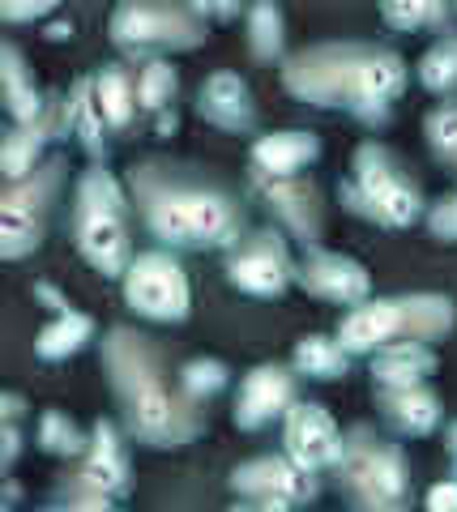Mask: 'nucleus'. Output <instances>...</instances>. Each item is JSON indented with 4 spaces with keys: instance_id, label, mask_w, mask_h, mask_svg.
<instances>
[{
    "instance_id": "nucleus-17",
    "label": "nucleus",
    "mask_w": 457,
    "mask_h": 512,
    "mask_svg": "<svg viewBox=\"0 0 457 512\" xmlns=\"http://www.w3.org/2000/svg\"><path fill=\"white\" fill-rule=\"evenodd\" d=\"M299 402V376L295 367L282 363H257L235 389L231 419L240 431H261L274 419H287V410Z\"/></svg>"
},
{
    "instance_id": "nucleus-31",
    "label": "nucleus",
    "mask_w": 457,
    "mask_h": 512,
    "mask_svg": "<svg viewBox=\"0 0 457 512\" xmlns=\"http://www.w3.org/2000/svg\"><path fill=\"white\" fill-rule=\"evenodd\" d=\"M244 22H248V52L257 60H278L282 43H287V22H282V9L278 5H252L244 13Z\"/></svg>"
},
{
    "instance_id": "nucleus-44",
    "label": "nucleus",
    "mask_w": 457,
    "mask_h": 512,
    "mask_svg": "<svg viewBox=\"0 0 457 512\" xmlns=\"http://www.w3.org/2000/svg\"><path fill=\"white\" fill-rule=\"evenodd\" d=\"M5 512H13V508H5Z\"/></svg>"
},
{
    "instance_id": "nucleus-43",
    "label": "nucleus",
    "mask_w": 457,
    "mask_h": 512,
    "mask_svg": "<svg viewBox=\"0 0 457 512\" xmlns=\"http://www.w3.org/2000/svg\"><path fill=\"white\" fill-rule=\"evenodd\" d=\"M47 35H52V39H73V22H56Z\"/></svg>"
},
{
    "instance_id": "nucleus-6",
    "label": "nucleus",
    "mask_w": 457,
    "mask_h": 512,
    "mask_svg": "<svg viewBox=\"0 0 457 512\" xmlns=\"http://www.w3.org/2000/svg\"><path fill=\"white\" fill-rule=\"evenodd\" d=\"M334 487L351 512H411L415 504V478L402 444L364 423L342 436Z\"/></svg>"
},
{
    "instance_id": "nucleus-2",
    "label": "nucleus",
    "mask_w": 457,
    "mask_h": 512,
    "mask_svg": "<svg viewBox=\"0 0 457 512\" xmlns=\"http://www.w3.org/2000/svg\"><path fill=\"white\" fill-rule=\"evenodd\" d=\"M99 363L120 406L124 436L146 448H188L206 431V410L171 376L163 350L133 325H112L99 342Z\"/></svg>"
},
{
    "instance_id": "nucleus-34",
    "label": "nucleus",
    "mask_w": 457,
    "mask_h": 512,
    "mask_svg": "<svg viewBox=\"0 0 457 512\" xmlns=\"http://www.w3.org/2000/svg\"><path fill=\"white\" fill-rule=\"evenodd\" d=\"M227 380H231V372H227V363H223V359H188V363L180 367L184 393L193 397V402H201V406H206L214 393H223V389H227Z\"/></svg>"
},
{
    "instance_id": "nucleus-20",
    "label": "nucleus",
    "mask_w": 457,
    "mask_h": 512,
    "mask_svg": "<svg viewBox=\"0 0 457 512\" xmlns=\"http://www.w3.org/2000/svg\"><path fill=\"white\" fill-rule=\"evenodd\" d=\"M376 397V410H381V419L398 431V436H432L440 427V397L428 389V384H415V389H372Z\"/></svg>"
},
{
    "instance_id": "nucleus-1",
    "label": "nucleus",
    "mask_w": 457,
    "mask_h": 512,
    "mask_svg": "<svg viewBox=\"0 0 457 512\" xmlns=\"http://www.w3.org/2000/svg\"><path fill=\"white\" fill-rule=\"evenodd\" d=\"M124 188L137 222L167 252H231L244 239V205L197 167L171 158H141L124 175Z\"/></svg>"
},
{
    "instance_id": "nucleus-28",
    "label": "nucleus",
    "mask_w": 457,
    "mask_h": 512,
    "mask_svg": "<svg viewBox=\"0 0 457 512\" xmlns=\"http://www.w3.org/2000/svg\"><path fill=\"white\" fill-rule=\"evenodd\" d=\"M415 77L423 90L440 94V99L457 94V30H440V39L419 56Z\"/></svg>"
},
{
    "instance_id": "nucleus-27",
    "label": "nucleus",
    "mask_w": 457,
    "mask_h": 512,
    "mask_svg": "<svg viewBox=\"0 0 457 512\" xmlns=\"http://www.w3.org/2000/svg\"><path fill=\"white\" fill-rule=\"evenodd\" d=\"M86 342H94V320L86 312H65V316H52L47 325L39 329V338H35V355L47 359V363H60V359H69L77 355Z\"/></svg>"
},
{
    "instance_id": "nucleus-39",
    "label": "nucleus",
    "mask_w": 457,
    "mask_h": 512,
    "mask_svg": "<svg viewBox=\"0 0 457 512\" xmlns=\"http://www.w3.org/2000/svg\"><path fill=\"white\" fill-rule=\"evenodd\" d=\"M35 299H39V303H47V308H52V316H65V312H73L69 295H60L52 282H35Z\"/></svg>"
},
{
    "instance_id": "nucleus-15",
    "label": "nucleus",
    "mask_w": 457,
    "mask_h": 512,
    "mask_svg": "<svg viewBox=\"0 0 457 512\" xmlns=\"http://www.w3.org/2000/svg\"><path fill=\"white\" fill-rule=\"evenodd\" d=\"M282 453L308 474H334L342 457V427L321 402H295L282 419Z\"/></svg>"
},
{
    "instance_id": "nucleus-14",
    "label": "nucleus",
    "mask_w": 457,
    "mask_h": 512,
    "mask_svg": "<svg viewBox=\"0 0 457 512\" xmlns=\"http://www.w3.org/2000/svg\"><path fill=\"white\" fill-rule=\"evenodd\" d=\"M252 188L261 192L265 210H270V218L278 222V227L304 244V252L321 248V239H325V201H321L317 180H308V175L274 180V175L252 171Z\"/></svg>"
},
{
    "instance_id": "nucleus-18",
    "label": "nucleus",
    "mask_w": 457,
    "mask_h": 512,
    "mask_svg": "<svg viewBox=\"0 0 457 512\" xmlns=\"http://www.w3.org/2000/svg\"><path fill=\"white\" fill-rule=\"evenodd\" d=\"M197 116L223 128V133H252L257 128V103H252V90L240 73L218 69L197 90Z\"/></svg>"
},
{
    "instance_id": "nucleus-42",
    "label": "nucleus",
    "mask_w": 457,
    "mask_h": 512,
    "mask_svg": "<svg viewBox=\"0 0 457 512\" xmlns=\"http://www.w3.org/2000/svg\"><path fill=\"white\" fill-rule=\"evenodd\" d=\"M449 461H453V478H457V423H449Z\"/></svg>"
},
{
    "instance_id": "nucleus-12",
    "label": "nucleus",
    "mask_w": 457,
    "mask_h": 512,
    "mask_svg": "<svg viewBox=\"0 0 457 512\" xmlns=\"http://www.w3.org/2000/svg\"><path fill=\"white\" fill-rule=\"evenodd\" d=\"M56 495H94V500H120V495H129L124 427H116L112 419L94 423L90 427V448L82 453V466L56 487Z\"/></svg>"
},
{
    "instance_id": "nucleus-25",
    "label": "nucleus",
    "mask_w": 457,
    "mask_h": 512,
    "mask_svg": "<svg viewBox=\"0 0 457 512\" xmlns=\"http://www.w3.org/2000/svg\"><path fill=\"white\" fill-rule=\"evenodd\" d=\"M94 77V99H99V111L107 128H129L137 116V73L124 69V64H99L90 73Z\"/></svg>"
},
{
    "instance_id": "nucleus-16",
    "label": "nucleus",
    "mask_w": 457,
    "mask_h": 512,
    "mask_svg": "<svg viewBox=\"0 0 457 512\" xmlns=\"http://www.w3.org/2000/svg\"><path fill=\"white\" fill-rule=\"evenodd\" d=\"M295 286L308 291L321 303H338V308H359L372 299V274L355 256L346 252H329V248H312L304 252V261L295 265Z\"/></svg>"
},
{
    "instance_id": "nucleus-22",
    "label": "nucleus",
    "mask_w": 457,
    "mask_h": 512,
    "mask_svg": "<svg viewBox=\"0 0 457 512\" xmlns=\"http://www.w3.org/2000/svg\"><path fill=\"white\" fill-rule=\"evenodd\" d=\"M60 133H69L77 146H82L94 163L107 158V120L94 99V77H77L73 90L60 103Z\"/></svg>"
},
{
    "instance_id": "nucleus-7",
    "label": "nucleus",
    "mask_w": 457,
    "mask_h": 512,
    "mask_svg": "<svg viewBox=\"0 0 457 512\" xmlns=\"http://www.w3.org/2000/svg\"><path fill=\"white\" fill-rule=\"evenodd\" d=\"M338 201L355 218H368L376 227H393V231L411 227V222L428 214L423 188L385 141H359L355 146L351 175L338 184Z\"/></svg>"
},
{
    "instance_id": "nucleus-5",
    "label": "nucleus",
    "mask_w": 457,
    "mask_h": 512,
    "mask_svg": "<svg viewBox=\"0 0 457 512\" xmlns=\"http://www.w3.org/2000/svg\"><path fill=\"white\" fill-rule=\"evenodd\" d=\"M133 201L103 163L86 167L73 188V244L77 256L103 278H124L133 265Z\"/></svg>"
},
{
    "instance_id": "nucleus-36",
    "label": "nucleus",
    "mask_w": 457,
    "mask_h": 512,
    "mask_svg": "<svg viewBox=\"0 0 457 512\" xmlns=\"http://www.w3.org/2000/svg\"><path fill=\"white\" fill-rule=\"evenodd\" d=\"M39 512H120V508H116V500H94V495H56V500Z\"/></svg>"
},
{
    "instance_id": "nucleus-40",
    "label": "nucleus",
    "mask_w": 457,
    "mask_h": 512,
    "mask_svg": "<svg viewBox=\"0 0 457 512\" xmlns=\"http://www.w3.org/2000/svg\"><path fill=\"white\" fill-rule=\"evenodd\" d=\"M227 512H295V508L278 504V500H235Z\"/></svg>"
},
{
    "instance_id": "nucleus-3",
    "label": "nucleus",
    "mask_w": 457,
    "mask_h": 512,
    "mask_svg": "<svg viewBox=\"0 0 457 512\" xmlns=\"http://www.w3.org/2000/svg\"><path fill=\"white\" fill-rule=\"evenodd\" d=\"M406 82H411V69L393 47L359 39L299 47L282 64V86L291 99L321 111H346L359 124H385Z\"/></svg>"
},
{
    "instance_id": "nucleus-23",
    "label": "nucleus",
    "mask_w": 457,
    "mask_h": 512,
    "mask_svg": "<svg viewBox=\"0 0 457 512\" xmlns=\"http://www.w3.org/2000/svg\"><path fill=\"white\" fill-rule=\"evenodd\" d=\"M436 372V350L432 346H389L372 355V389H415V384H428V376Z\"/></svg>"
},
{
    "instance_id": "nucleus-13",
    "label": "nucleus",
    "mask_w": 457,
    "mask_h": 512,
    "mask_svg": "<svg viewBox=\"0 0 457 512\" xmlns=\"http://www.w3.org/2000/svg\"><path fill=\"white\" fill-rule=\"evenodd\" d=\"M227 487H231L235 500H278V504H291V508L312 504L321 491L317 474L295 466L287 453H261V457L240 461V466L227 474Z\"/></svg>"
},
{
    "instance_id": "nucleus-37",
    "label": "nucleus",
    "mask_w": 457,
    "mask_h": 512,
    "mask_svg": "<svg viewBox=\"0 0 457 512\" xmlns=\"http://www.w3.org/2000/svg\"><path fill=\"white\" fill-rule=\"evenodd\" d=\"M423 512H457V478H445V483L428 487V495H423Z\"/></svg>"
},
{
    "instance_id": "nucleus-38",
    "label": "nucleus",
    "mask_w": 457,
    "mask_h": 512,
    "mask_svg": "<svg viewBox=\"0 0 457 512\" xmlns=\"http://www.w3.org/2000/svg\"><path fill=\"white\" fill-rule=\"evenodd\" d=\"M47 13H56V0H35V5H0L5 22H39Z\"/></svg>"
},
{
    "instance_id": "nucleus-29",
    "label": "nucleus",
    "mask_w": 457,
    "mask_h": 512,
    "mask_svg": "<svg viewBox=\"0 0 457 512\" xmlns=\"http://www.w3.org/2000/svg\"><path fill=\"white\" fill-rule=\"evenodd\" d=\"M176 90H180V73L171 69V60L137 64V111H146V116H167Z\"/></svg>"
},
{
    "instance_id": "nucleus-41",
    "label": "nucleus",
    "mask_w": 457,
    "mask_h": 512,
    "mask_svg": "<svg viewBox=\"0 0 457 512\" xmlns=\"http://www.w3.org/2000/svg\"><path fill=\"white\" fill-rule=\"evenodd\" d=\"M18 453H22V431L18 423H5V470L18 461Z\"/></svg>"
},
{
    "instance_id": "nucleus-21",
    "label": "nucleus",
    "mask_w": 457,
    "mask_h": 512,
    "mask_svg": "<svg viewBox=\"0 0 457 512\" xmlns=\"http://www.w3.org/2000/svg\"><path fill=\"white\" fill-rule=\"evenodd\" d=\"M60 133V107H47L35 124H13L5 146H0V175L9 184H22L26 175H35L43 163V146Z\"/></svg>"
},
{
    "instance_id": "nucleus-30",
    "label": "nucleus",
    "mask_w": 457,
    "mask_h": 512,
    "mask_svg": "<svg viewBox=\"0 0 457 512\" xmlns=\"http://www.w3.org/2000/svg\"><path fill=\"white\" fill-rule=\"evenodd\" d=\"M35 444L47 457H82L90 448V436H82V427H77L65 410L47 406L35 423Z\"/></svg>"
},
{
    "instance_id": "nucleus-8",
    "label": "nucleus",
    "mask_w": 457,
    "mask_h": 512,
    "mask_svg": "<svg viewBox=\"0 0 457 512\" xmlns=\"http://www.w3.org/2000/svg\"><path fill=\"white\" fill-rule=\"evenodd\" d=\"M107 35L129 60H167L176 52H193L210 39V22L193 5L171 0H124L112 9Z\"/></svg>"
},
{
    "instance_id": "nucleus-4",
    "label": "nucleus",
    "mask_w": 457,
    "mask_h": 512,
    "mask_svg": "<svg viewBox=\"0 0 457 512\" xmlns=\"http://www.w3.org/2000/svg\"><path fill=\"white\" fill-rule=\"evenodd\" d=\"M457 325V303L436 291H411V295H376L351 308L338 320V346L346 355H376L389 346H432L449 338Z\"/></svg>"
},
{
    "instance_id": "nucleus-19",
    "label": "nucleus",
    "mask_w": 457,
    "mask_h": 512,
    "mask_svg": "<svg viewBox=\"0 0 457 512\" xmlns=\"http://www.w3.org/2000/svg\"><path fill=\"white\" fill-rule=\"evenodd\" d=\"M321 158V137L308 128H278L252 141V171L257 175H274V180H291L304 175Z\"/></svg>"
},
{
    "instance_id": "nucleus-9",
    "label": "nucleus",
    "mask_w": 457,
    "mask_h": 512,
    "mask_svg": "<svg viewBox=\"0 0 457 512\" xmlns=\"http://www.w3.org/2000/svg\"><path fill=\"white\" fill-rule=\"evenodd\" d=\"M60 184H65V163L47 158L35 175L5 188V197H0V256L5 261H22L43 244Z\"/></svg>"
},
{
    "instance_id": "nucleus-32",
    "label": "nucleus",
    "mask_w": 457,
    "mask_h": 512,
    "mask_svg": "<svg viewBox=\"0 0 457 512\" xmlns=\"http://www.w3.org/2000/svg\"><path fill=\"white\" fill-rule=\"evenodd\" d=\"M457 18V9L445 5H385L381 9V22L398 35H415V30H449V22Z\"/></svg>"
},
{
    "instance_id": "nucleus-26",
    "label": "nucleus",
    "mask_w": 457,
    "mask_h": 512,
    "mask_svg": "<svg viewBox=\"0 0 457 512\" xmlns=\"http://www.w3.org/2000/svg\"><path fill=\"white\" fill-rule=\"evenodd\" d=\"M291 367H295V376H308V380H342L351 372V355L338 346V338L304 333L291 350Z\"/></svg>"
},
{
    "instance_id": "nucleus-11",
    "label": "nucleus",
    "mask_w": 457,
    "mask_h": 512,
    "mask_svg": "<svg viewBox=\"0 0 457 512\" xmlns=\"http://www.w3.org/2000/svg\"><path fill=\"white\" fill-rule=\"evenodd\" d=\"M227 282L235 291H244L252 299H278L287 295V286L295 282V261L291 248L274 227L244 235L240 244L227 252Z\"/></svg>"
},
{
    "instance_id": "nucleus-10",
    "label": "nucleus",
    "mask_w": 457,
    "mask_h": 512,
    "mask_svg": "<svg viewBox=\"0 0 457 512\" xmlns=\"http://www.w3.org/2000/svg\"><path fill=\"white\" fill-rule=\"evenodd\" d=\"M120 291L129 312L141 320H159V325H180L193 312V286L180 265L176 252L167 248H146L133 256L129 274L120 278Z\"/></svg>"
},
{
    "instance_id": "nucleus-24",
    "label": "nucleus",
    "mask_w": 457,
    "mask_h": 512,
    "mask_svg": "<svg viewBox=\"0 0 457 512\" xmlns=\"http://www.w3.org/2000/svg\"><path fill=\"white\" fill-rule=\"evenodd\" d=\"M0 86H5V107H9V120L13 124H35L47 103H43V90L35 86L26 60L18 52V43H0Z\"/></svg>"
},
{
    "instance_id": "nucleus-33",
    "label": "nucleus",
    "mask_w": 457,
    "mask_h": 512,
    "mask_svg": "<svg viewBox=\"0 0 457 512\" xmlns=\"http://www.w3.org/2000/svg\"><path fill=\"white\" fill-rule=\"evenodd\" d=\"M423 137H428V150L440 158V163H449L457 171V99H445L428 111Z\"/></svg>"
},
{
    "instance_id": "nucleus-35",
    "label": "nucleus",
    "mask_w": 457,
    "mask_h": 512,
    "mask_svg": "<svg viewBox=\"0 0 457 512\" xmlns=\"http://www.w3.org/2000/svg\"><path fill=\"white\" fill-rule=\"evenodd\" d=\"M423 222H428L432 239H440V244H457V192L432 201L428 214H423Z\"/></svg>"
}]
</instances>
